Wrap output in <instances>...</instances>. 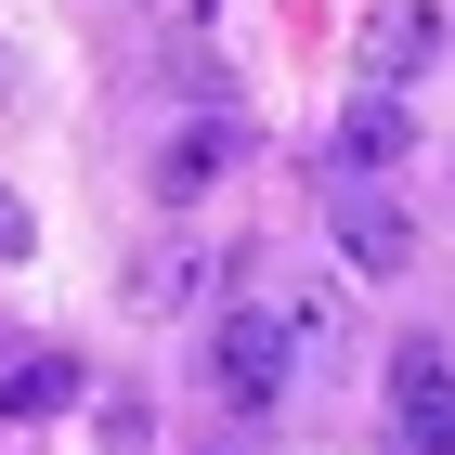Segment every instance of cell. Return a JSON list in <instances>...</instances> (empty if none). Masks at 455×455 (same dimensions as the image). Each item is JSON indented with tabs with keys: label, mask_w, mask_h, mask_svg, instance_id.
I'll return each instance as SVG.
<instances>
[{
	"label": "cell",
	"mask_w": 455,
	"mask_h": 455,
	"mask_svg": "<svg viewBox=\"0 0 455 455\" xmlns=\"http://www.w3.org/2000/svg\"><path fill=\"white\" fill-rule=\"evenodd\" d=\"M286 364H299V339H286L260 299H235V313L209 325V378H221L235 417H274V403H286Z\"/></svg>",
	"instance_id": "1"
},
{
	"label": "cell",
	"mask_w": 455,
	"mask_h": 455,
	"mask_svg": "<svg viewBox=\"0 0 455 455\" xmlns=\"http://www.w3.org/2000/svg\"><path fill=\"white\" fill-rule=\"evenodd\" d=\"M443 39H455V13H443V0H378V13H364V52H351V78H364L378 105H403V92L443 66Z\"/></svg>",
	"instance_id": "2"
},
{
	"label": "cell",
	"mask_w": 455,
	"mask_h": 455,
	"mask_svg": "<svg viewBox=\"0 0 455 455\" xmlns=\"http://www.w3.org/2000/svg\"><path fill=\"white\" fill-rule=\"evenodd\" d=\"M325 221H339V260H351L364 286L417 274V209H403L390 182H325Z\"/></svg>",
	"instance_id": "3"
},
{
	"label": "cell",
	"mask_w": 455,
	"mask_h": 455,
	"mask_svg": "<svg viewBox=\"0 0 455 455\" xmlns=\"http://www.w3.org/2000/svg\"><path fill=\"white\" fill-rule=\"evenodd\" d=\"M390 429H403V455H455V351L443 339L390 351Z\"/></svg>",
	"instance_id": "4"
},
{
	"label": "cell",
	"mask_w": 455,
	"mask_h": 455,
	"mask_svg": "<svg viewBox=\"0 0 455 455\" xmlns=\"http://www.w3.org/2000/svg\"><path fill=\"white\" fill-rule=\"evenodd\" d=\"M403 156H417V117L378 105V92H364L339 131H325V170H339V182H378V170H403Z\"/></svg>",
	"instance_id": "5"
},
{
	"label": "cell",
	"mask_w": 455,
	"mask_h": 455,
	"mask_svg": "<svg viewBox=\"0 0 455 455\" xmlns=\"http://www.w3.org/2000/svg\"><path fill=\"white\" fill-rule=\"evenodd\" d=\"M66 403H78V351H66V339H39V351H13V364H0V417H13V429L66 417Z\"/></svg>",
	"instance_id": "6"
},
{
	"label": "cell",
	"mask_w": 455,
	"mask_h": 455,
	"mask_svg": "<svg viewBox=\"0 0 455 455\" xmlns=\"http://www.w3.org/2000/svg\"><path fill=\"white\" fill-rule=\"evenodd\" d=\"M221 170H235V117H196V131H170V156H156V209H196Z\"/></svg>",
	"instance_id": "7"
},
{
	"label": "cell",
	"mask_w": 455,
	"mask_h": 455,
	"mask_svg": "<svg viewBox=\"0 0 455 455\" xmlns=\"http://www.w3.org/2000/svg\"><path fill=\"white\" fill-rule=\"evenodd\" d=\"M196 274H209L196 247H143V260H131V313H182V299H196Z\"/></svg>",
	"instance_id": "8"
},
{
	"label": "cell",
	"mask_w": 455,
	"mask_h": 455,
	"mask_svg": "<svg viewBox=\"0 0 455 455\" xmlns=\"http://www.w3.org/2000/svg\"><path fill=\"white\" fill-rule=\"evenodd\" d=\"M105 455H156V403H143V390H105Z\"/></svg>",
	"instance_id": "9"
},
{
	"label": "cell",
	"mask_w": 455,
	"mask_h": 455,
	"mask_svg": "<svg viewBox=\"0 0 455 455\" xmlns=\"http://www.w3.org/2000/svg\"><path fill=\"white\" fill-rule=\"evenodd\" d=\"M27 247H39V221H27V196L0 182V260H27Z\"/></svg>",
	"instance_id": "10"
},
{
	"label": "cell",
	"mask_w": 455,
	"mask_h": 455,
	"mask_svg": "<svg viewBox=\"0 0 455 455\" xmlns=\"http://www.w3.org/2000/svg\"><path fill=\"white\" fill-rule=\"evenodd\" d=\"M13 92H27V66H13V39H0V105H13Z\"/></svg>",
	"instance_id": "11"
}]
</instances>
